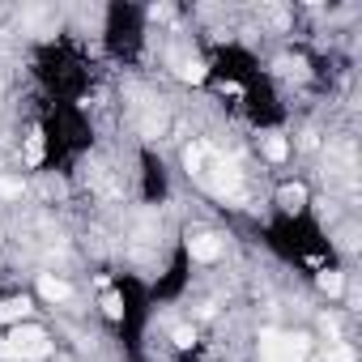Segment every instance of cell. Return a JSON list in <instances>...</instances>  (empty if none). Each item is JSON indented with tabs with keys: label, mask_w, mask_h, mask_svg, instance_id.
I'll list each match as a JSON object with an SVG mask.
<instances>
[{
	"label": "cell",
	"mask_w": 362,
	"mask_h": 362,
	"mask_svg": "<svg viewBox=\"0 0 362 362\" xmlns=\"http://www.w3.org/2000/svg\"><path fill=\"white\" fill-rule=\"evenodd\" d=\"M52 354V337L35 324H18L9 337H0V358H26V362H39Z\"/></svg>",
	"instance_id": "1"
},
{
	"label": "cell",
	"mask_w": 362,
	"mask_h": 362,
	"mask_svg": "<svg viewBox=\"0 0 362 362\" xmlns=\"http://www.w3.org/2000/svg\"><path fill=\"white\" fill-rule=\"evenodd\" d=\"M307 349H311V341L303 332H264V341H260L264 362H303Z\"/></svg>",
	"instance_id": "2"
},
{
	"label": "cell",
	"mask_w": 362,
	"mask_h": 362,
	"mask_svg": "<svg viewBox=\"0 0 362 362\" xmlns=\"http://www.w3.org/2000/svg\"><path fill=\"white\" fill-rule=\"evenodd\" d=\"M188 256L201 260V264H214V260L222 256V239H218V235H192V239H188Z\"/></svg>",
	"instance_id": "3"
},
{
	"label": "cell",
	"mask_w": 362,
	"mask_h": 362,
	"mask_svg": "<svg viewBox=\"0 0 362 362\" xmlns=\"http://www.w3.org/2000/svg\"><path fill=\"white\" fill-rule=\"evenodd\" d=\"M39 294H43L47 303H64V298H73V286L60 281V277H52V273H43V277H39Z\"/></svg>",
	"instance_id": "4"
},
{
	"label": "cell",
	"mask_w": 362,
	"mask_h": 362,
	"mask_svg": "<svg viewBox=\"0 0 362 362\" xmlns=\"http://www.w3.org/2000/svg\"><path fill=\"white\" fill-rule=\"evenodd\" d=\"M30 315V298H5L0 303V324H26Z\"/></svg>",
	"instance_id": "5"
},
{
	"label": "cell",
	"mask_w": 362,
	"mask_h": 362,
	"mask_svg": "<svg viewBox=\"0 0 362 362\" xmlns=\"http://www.w3.org/2000/svg\"><path fill=\"white\" fill-rule=\"evenodd\" d=\"M209 73H205V64L201 60H184V64H179V81H188V86H201Z\"/></svg>",
	"instance_id": "6"
},
{
	"label": "cell",
	"mask_w": 362,
	"mask_h": 362,
	"mask_svg": "<svg viewBox=\"0 0 362 362\" xmlns=\"http://www.w3.org/2000/svg\"><path fill=\"white\" fill-rule=\"evenodd\" d=\"M277 201H281L286 209H303V201H307V192H303L298 184H286V188L277 192Z\"/></svg>",
	"instance_id": "7"
},
{
	"label": "cell",
	"mask_w": 362,
	"mask_h": 362,
	"mask_svg": "<svg viewBox=\"0 0 362 362\" xmlns=\"http://www.w3.org/2000/svg\"><path fill=\"white\" fill-rule=\"evenodd\" d=\"M43 162V132H30L26 136V166H39Z\"/></svg>",
	"instance_id": "8"
},
{
	"label": "cell",
	"mask_w": 362,
	"mask_h": 362,
	"mask_svg": "<svg viewBox=\"0 0 362 362\" xmlns=\"http://www.w3.org/2000/svg\"><path fill=\"white\" fill-rule=\"evenodd\" d=\"M264 153H269V162H286V158H290V141L269 136V141H264Z\"/></svg>",
	"instance_id": "9"
},
{
	"label": "cell",
	"mask_w": 362,
	"mask_h": 362,
	"mask_svg": "<svg viewBox=\"0 0 362 362\" xmlns=\"http://www.w3.org/2000/svg\"><path fill=\"white\" fill-rule=\"evenodd\" d=\"M320 290H324V294H328V298H337V294H341V290H345V277H341V273H332V269H328V273H320Z\"/></svg>",
	"instance_id": "10"
},
{
	"label": "cell",
	"mask_w": 362,
	"mask_h": 362,
	"mask_svg": "<svg viewBox=\"0 0 362 362\" xmlns=\"http://www.w3.org/2000/svg\"><path fill=\"white\" fill-rule=\"evenodd\" d=\"M170 337H175V345H179V349H192V345H197V332H192L188 324H179Z\"/></svg>",
	"instance_id": "11"
},
{
	"label": "cell",
	"mask_w": 362,
	"mask_h": 362,
	"mask_svg": "<svg viewBox=\"0 0 362 362\" xmlns=\"http://www.w3.org/2000/svg\"><path fill=\"white\" fill-rule=\"evenodd\" d=\"M354 358H358V354H354L349 345H332V349H328V362H354Z\"/></svg>",
	"instance_id": "12"
},
{
	"label": "cell",
	"mask_w": 362,
	"mask_h": 362,
	"mask_svg": "<svg viewBox=\"0 0 362 362\" xmlns=\"http://www.w3.org/2000/svg\"><path fill=\"white\" fill-rule=\"evenodd\" d=\"M103 311H107L111 320H119V315H124V307H119V298H115V294H107V298H103Z\"/></svg>",
	"instance_id": "13"
},
{
	"label": "cell",
	"mask_w": 362,
	"mask_h": 362,
	"mask_svg": "<svg viewBox=\"0 0 362 362\" xmlns=\"http://www.w3.org/2000/svg\"><path fill=\"white\" fill-rule=\"evenodd\" d=\"M0 197H22V184L18 179H0Z\"/></svg>",
	"instance_id": "14"
}]
</instances>
